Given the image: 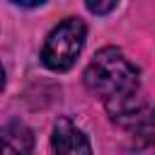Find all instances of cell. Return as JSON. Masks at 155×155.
Listing matches in <instances>:
<instances>
[{
    "instance_id": "obj_1",
    "label": "cell",
    "mask_w": 155,
    "mask_h": 155,
    "mask_svg": "<svg viewBox=\"0 0 155 155\" xmlns=\"http://www.w3.org/2000/svg\"><path fill=\"white\" fill-rule=\"evenodd\" d=\"M85 85L90 92L104 99L107 111L121 126H136L143 114L138 90V68L114 46L102 48L85 70Z\"/></svg>"
},
{
    "instance_id": "obj_2",
    "label": "cell",
    "mask_w": 155,
    "mask_h": 155,
    "mask_svg": "<svg viewBox=\"0 0 155 155\" xmlns=\"http://www.w3.org/2000/svg\"><path fill=\"white\" fill-rule=\"evenodd\" d=\"M85 36H87V29L80 19H75V17L63 19L46 36L44 48H41V63L56 73L73 68V63L78 61V56L85 46Z\"/></svg>"
},
{
    "instance_id": "obj_3",
    "label": "cell",
    "mask_w": 155,
    "mask_h": 155,
    "mask_svg": "<svg viewBox=\"0 0 155 155\" xmlns=\"http://www.w3.org/2000/svg\"><path fill=\"white\" fill-rule=\"evenodd\" d=\"M51 148H53V155H92L87 136L70 119H58L53 124Z\"/></svg>"
},
{
    "instance_id": "obj_4",
    "label": "cell",
    "mask_w": 155,
    "mask_h": 155,
    "mask_svg": "<svg viewBox=\"0 0 155 155\" xmlns=\"http://www.w3.org/2000/svg\"><path fill=\"white\" fill-rule=\"evenodd\" d=\"M34 133L19 119H12L2 126V155H31Z\"/></svg>"
},
{
    "instance_id": "obj_5",
    "label": "cell",
    "mask_w": 155,
    "mask_h": 155,
    "mask_svg": "<svg viewBox=\"0 0 155 155\" xmlns=\"http://www.w3.org/2000/svg\"><path fill=\"white\" fill-rule=\"evenodd\" d=\"M133 133L140 145V155H155V107L140 114L133 126Z\"/></svg>"
},
{
    "instance_id": "obj_6",
    "label": "cell",
    "mask_w": 155,
    "mask_h": 155,
    "mask_svg": "<svg viewBox=\"0 0 155 155\" xmlns=\"http://www.w3.org/2000/svg\"><path fill=\"white\" fill-rule=\"evenodd\" d=\"M87 10L90 12H94V15H107V12H111V10H116V2L114 0H109V2H87Z\"/></svg>"
}]
</instances>
